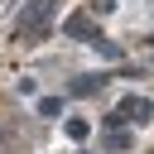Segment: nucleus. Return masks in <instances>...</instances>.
Returning a JSON list of instances; mask_svg holds the SVG:
<instances>
[{"instance_id":"obj_1","label":"nucleus","mask_w":154,"mask_h":154,"mask_svg":"<svg viewBox=\"0 0 154 154\" xmlns=\"http://www.w3.org/2000/svg\"><path fill=\"white\" fill-rule=\"evenodd\" d=\"M48 19H53V0H29V10L19 14V24H14V34L24 38V43H34L43 29H48Z\"/></svg>"},{"instance_id":"obj_2","label":"nucleus","mask_w":154,"mask_h":154,"mask_svg":"<svg viewBox=\"0 0 154 154\" xmlns=\"http://www.w3.org/2000/svg\"><path fill=\"white\" fill-rule=\"evenodd\" d=\"M149 116H154V106H149L144 96H125V101H120V111H116V120H120V125H125V120H149Z\"/></svg>"},{"instance_id":"obj_3","label":"nucleus","mask_w":154,"mask_h":154,"mask_svg":"<svg viewBox=\"0 0 154 154\" xmlns=\"http://www.w3.org/2000/svg\"><path fill=\"white\" fill-rule=\"evenodd\" d=\"M101 82H106V77H77V82H72L67 91H72V96H91V91H96Z\"/></svg>"},{"instance_id":"obj_4","label":"nucleus","mask_w":154,"mask_h":154,"mask_svg":"<svg viewBox=\"0 0 154 154\" xmlns=\"http://www.w3.org/2000/svg\"><path fill=\"white\" fill-rule=\"evenodd\" d=\"M87 43H91V48H96V53H101V58H120V48H116V43H111V38H101V34H91V38H87Z\"/></svg>"},{"instance_id":"obj_5","label":"nucleus","mask_w":154,"mask_h":154,"mask_svg":"<svg viewBox=\"0 0 154 154\" xmlns=\"http://www.w3.org/2000/svg\"><path fill=\"white\" fill-rule=\"evenodd\" d=\"M63 29H67V34H77V38H82V34H91V19H87V14H72V19H67V24H63Z\"/></svg>"},{"instance_id":"obj_6","label":"nucleus","mask_w":154,"mask_h":154,"mask_svg":"<svg viewBox=\"0 0 154 154\" xmlns=\"http://www.w3.org/2000/svg\"><path fill=\"white\" fill-rule=\"evenodd\" d=\"M58 111H63V96H38V116H48V120H53Z\"/></svg>"},{"instance_id":"obj_7","label":"nucleus","mask_w":154,"mask_h":154,"mask_svg":"<svg viewBox=\"0 0 154 154\" xmlns=\"http://www.w3.org/2000/svg\"><path fill=\"white\" fill-rule=\"evenodd\" d=\"M67 135L72 140H87V120H67Z\"/></svg>"}]
</instances>
